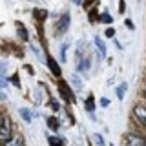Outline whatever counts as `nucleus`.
Wrapping results in <instances>:
<instances>
[{
  "label": "nucleus",
  "mask_w": 146,
  "mask_h": 146,
  "mask_svg": "<svg viewBox=\"0 0 146 146\" xmlns=\"http://www.w3.org/2000/svg\"><path fill=\"white\" fill-rule=\"evenodd\" d=\"M13 139V130H11V121L9 117H4L2 124H0V143L6 144L7 141Z\"/></svg>",
  "instance_id": "1"
},
{
  "label": "nucleus",
  "mask_w": 146,
  "mask_h": 146,
  "mask_svg": "<svg viewBox=\"0 0 146 146\" xmlns=\"http://www.w3.org/2000/svg\"><path fill=\"white\" fill-rule=\"evenodd\" d=\"M68 27H70V13H64L57 24V35H64L68 31Z\"/></svg>",
  "instance_id": "2"
},
{
  "label": "nucleus",
  "mask_w": 146,
  "mask_h": 146,
  "mask_svg": "<svg viewBox=\"0 0 146 146\" xmlns=\"http://www.w3.org/2000/svg\"><path fill=\"white\" fill-rule=\"evenodd\" d=\"M58 86H60V91H62L64 99H66V100H75V95H73V91H71L73 88L70 90V86H68L64 80H60V82H58Z\"/></svg>",
  "instance_id": "3"
},
{
  "label": "nucleus",
  "mask_w": 146,
  "mask_h": 146,
  "mask_svg": "<svg viewBox=\"0 0 146 146\" xmlns=\"http://www.w3.org/2000/svg\"><path fill=\"white\" fill-rule=\"evenodd\" d=\"M133 113H135V117L139 119L141 122H146V108L144 106H135L133 108Z\"/></svg>",
  "instance_id": "4"
},
{
  "label": "nucleus",
  "mask_w": 146,
  "mask_h": 146,
  "mask_svg": "<svg viewBox=\"0 0 146 146\" xmlns=\"http://www.w3.org/2000/svg\"><path fill=\"white\" fill-rule=\"evenodd\" d=\"M95 44H97V49H99V55L102 58H106V46H104V42L100 40V36H95Z\"/></svg>",
  "instance_id": "5"
},
{
  "label": "nucleus",
  "mask_w": 146,
  "mask_h": 146,
  "mask_svg": "<svg viewBox=\"0 0 146 146\" xmlns=\"http://www.w3.org/2000/svg\"><path fill=\"white\" fill-rule=\"evenodd\" d=\"M48 64H49V70H51V73H53V75L55 77H60V68H58V64L57 62H55L53 60V58H48Z\"/></svg>",
  "instance_id": "6"
},
{
  "label": "nucleus",
  "mask_w": 146,
  "mask_h": 146,
  "mask_svg": "<svg viewBox=\"0 0 146 146\" xmlns=\"http://www.w3.org/2000/svg\"><path fill=\"white\" fill-rule=\"evenodd\" d=\"M20 115H22V119H24L26 122H31V121H33V111H31V110H27V108H20Z\"/></svg>",
  "instance_id": "7"
},
{
  "label": "nucleus",
  "mask_w": 146,
  "mask_h": 146,
  "mask_svg": "<svg viewBox=\"0 0 146 146\" xmlns=\"http://www.w3.org/2000/svg\"><path fill=\"white\" fill-rule=\"evenodd\" d=\"M126 88H128V86H126V82H122V84H119L117 86V88H115V93H117V97L119 99H124V93H126Z\"/></svg>",
  "instance_id": "8"
},
{
  "label": "nucleus",
  "mask_w": 146,
  "mask_h": 146,
  "mask_svg": "<svg viewBox=\"0 0 146 146\" xmlns=\"http://www.w3.org/2000/svg\"><path fill=\"white\" fill-rule=\"evenodd\" d=\"M84 106H86V110H88V111L90 113H93V110H95V104H93V95H88V99H86V104H84Z\"/></svg>",
  "instance_id": "9"
},
{
  "label": "nucleus",
  "mask_w": 146,
  "mask_h": 146,
  "mask_svg": "<svg viewBox=\"0 0 146 146\" xmlns=\"http://www.w3.org/2000/svg\"><path fill=\"white\" fill-rule=\"evenodd\" d=\"M17 27H18V35L22 36V40H27V33H26V27L22 22H17Z\"/></svg>",
  "instance_id": "10"
},
{
  "label": "nucleus",
  "mask_w": 146,
  "mask_h": 146,
  "mask_svg": "<svg viewBox=\"0 0 146 146\" xmlns=\"http://www.w3.org/2000/svg\"><path fill=\"white\" fill-rule=\"evenodd\" d=\"M48 143H49V146H62V141L58 139V137H55V135L48 137Z\"/></svg>",
  "instance_id": "11"
},
{
  "label": "nucleus",
  "mask_w": 146,
  "mask_h": 146,
  "mask_svg": "<svg viewBox=\"0 0 146 146\" xmlns=\"http://www.w3.org/2000/svg\"><path fill=\"white\" fill-rule=\"evenodd\" d=\"M73 86H75V91L82 90V80L79 79V75H73Z\"/></svg>",
  "instance_id": "12"
},
{
  "label": "nucleus",
  "mask_w": 146,
  "mask_h": 146,
  "mask_svg": "<svg viewBox=\"0 0 146 146\" xmlns=\"http://www.w3.org/2000/svg\"><path fill=\"white\" fill-rule=\"evenodd\" d=\"M6 146H22V139L20 137H17V139H11V141H7Z\"/></svg>",
  "instance_id": "13"
},
{
  "label": "nucleus",
  "mask_w": 146,
  "mask_h": 146,
  "mask_svg": "<svg viewBox=\"0 0 146 146\" xmlns=\"http://www.w3.org/2000/svg\"><path fill=\"white\" fill-rule=\"evenodd\" d=\"M48 124H49V128H51V130H57V128H58V122H57V119H55V117H49Z\"/></svg>",
  "instance_id": "14"
},
{
  "label": "nucleus",
  "mask_w": 146,
  "mask_h": 146,
  "mask_svg": "<svg viewBox=\"0 0 146 146\" xmlns=\"http://www.w3.org/2000/svg\"><path fill=\"white\" fill-rule=\"evenodd\" d=\"M100 20H102L104 24H110V22H111V17L108 15V11H104L102 15H100Z\"/></svg>",
  "instance_id": "15"
},
{
  "label": "nucleus",
  "mask_w": 146,
  "mask_h": 146,
  "mask_svg": "<svg viewBox=\"0 0 146 146\" xmlns=\"http://www.w3.org/2000/svg\"><path fill=\"white\" fill-rule=\"evenodd\" d=\"M93 139H95V143H97L99 146H106V143H104V139H102V135H93Z\"/></svg>",
  "instance_id": "16"
},
{
  "label": "nucleus",
  "mask_w": 146,
  "mask_h": 146,
  "mask_svg": "<svg viewBox=\"0 0 146 146\" xmlns=\"http://www.w3.org/2000/svg\"><path fill=\"white\" fill-rule=\"evenodd\" d=\"M35 15H36V18H40V20H42V18L48 17V13L42 11V9H35Z\"/></svg>",
  "instance_id": "17"
},
{
  "label": "nucleus",
  "mask_w": 146,
  "mask_h": 146,
  "mask_svg": "<svg viewBox=\"0 0 146 146\" xmlns=\"http://www.w3.org/2000/svg\"><path fill=\"white\" fill-rule=\"evenodd\" d=\"M124 24H126V27H130V29H131V31H133V29H135V24H133V22H131V20H130V18H126V20H124Z\"/></svg>",
  "instance_id": "18"
},
{
  "label": "nucleus",
  "mask_w": 146,
  "mask_h": 146,
  "mask_svg": "<svg viewBox=\"0 0 146 146\" xmlns=\"http://www.w3.org/2000/svg\"><path fill=\"white\" fill-rule=\"evenodd\" d=\"M100 106H102V108H108L110 106V100L106 97H102V99H100Z\"/></svg>",
  "instance_id": "19"
},
{
  "label": "nucleus",
  "mask_w": 146,
  "mask_h": 146,
  "mask_svg": "<svg viewBox=\"0 0 146 146\" xmlns=\"http://www.w3.org/2000/svg\"><path fill=\"white\" fill-rule=\"evenodd\" d=\"M106 36H110V38L115 36V29H113V27H108V29H106Z\"/></svg>",
  "instance_id": "20"
},
{
  "label": "nucleus",
  "mask_w": 146,
  "mask_h": 146,
  "mask_svg": "<svg viewBox=\"0 0 146 146\" xmlns=\"http://www.w3.org/2000/svg\"><path fill=\"white\" fill-rule=\"evenodd\" d=\"M66 51H68V44H64L62 46V62L66 60Z\"/></svg>",
  "instance_id": "21"
},
{
  "label": "nucleus",
  "mask_w": 146,
  "mask_h": 146,
  "mask_svg": "<svg viewBox=\"0 0 146 146\" xmlns=\"http://www.w3.org/2000/svg\"><path fill=\"white\" fill-rule=\"evenodd\" d=\"M51 106H53V110H58V108H60V106L57 104V100H55V99H51Z\"/></svg>",
  "instance_id": "22"
},
{
  "label": "nucleus",
  "mask_w": 146,
  "mask_h": 146,
  "mask_svg": "<svg viewBox=\"0 0 146 146\" xmlns=\"http://www.w3.org/2000/svg\"><path fill=\"white\" fill-rule=\"evenodd\" d=\"M11 80H13V82H15V84H17V86H20V80H18V77H17V75H15V77H13V79H11Z\"/></svg>",
  "instance_id": "23"
},
{
  "label": "nucleus",
  "mask_w": 146,
  "mask_h": 146,
  "mask_svg": "<svg viewBox=\"0 0 146 146\" xmlns=\"http://www.w3.org/2000/svg\"><path fill=\"white\" fill-rule=\"evenodd\" d=\"M4 84H6V82H4V79H0V88H2Z\"/></svg>",
  "instance_id": "24"
},
{
  "label": "nucleus",
  "mask_w": 146,
  "mask_h": 146,
  "mask_svg": "<svg viewBox=\"0 0 146 146\" xmlns=\"http://www.w3.org/2000/svg\"><path fill=\"white\" fill-rule=\"evenodd\" d=\"M2 121H4V117H2V115H0V124H2Z\"/></svg>",
  "instance_id": "25"
},
{
  "label": "nucleus",
  "mask_w": 146,
  "mask_h": 146,
  "mask_svg": "<svg viewBox=\"0 0 146 146\" xmlns=\"http://www.w3.org/2000/svg\"><path fill=\"white\" fill-rule=\"evenodd\" d=\"M144 144H146V139H144Z\"/></svg>",
  "instance_id": "26"
},
{
  "label": "nucleus",
  "mask_w": 146,
  "mask_h": 146,
  "mask_svg": "<svg viewBox=\"0 0 146 146\" xmlns=\"http://www.w3.org/2000/svg\"><path fill=\"white\" fill-rule=\"evenodd\" d=\"M143 146H146V144H143Z\"/></svg>",
  "instance_id": "27"
}]
</instances>
